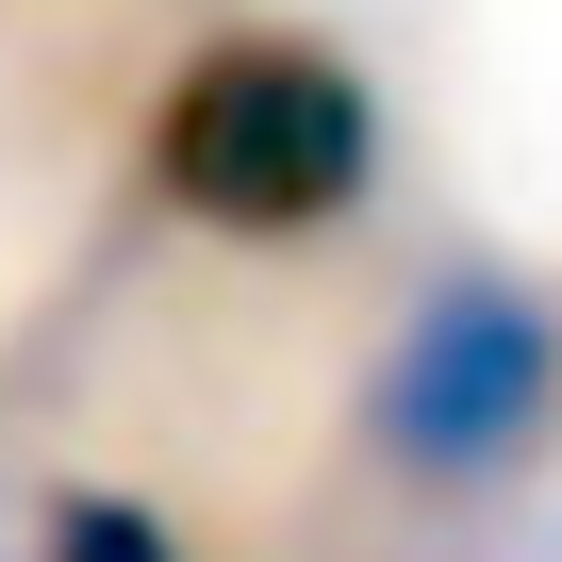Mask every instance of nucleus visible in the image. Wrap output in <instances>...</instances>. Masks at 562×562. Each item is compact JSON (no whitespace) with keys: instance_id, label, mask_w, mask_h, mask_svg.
<instances>
[{"instance_id":"nucleus-1","label":"nucleus","mask_w":562,"mask_h":562,"mask_svg":"<svg viewBox=\"0 0 562 562\" xmlns=\"http://www.w3.org/2000/svg\"><path fill=\"white\" fill-rule=\"evenodd\" d=\"M133 182L215 248H331L397 182V100L299 18H232V34L166 50V83L133 116Z\"/></svg>"},{"instance_id":"nucleus-2","label":"nucleus","mask_w":562,"mask_h":562,"mask_svg":"<svg viewBox=\"0 0 562 562\" xmlns=\"http://www.w3.org/2000/svg\"><path fill=\"white\" fill-rule=\"evenodd\" d=\"M348 447H364V480H397L430 513L546 480L562 463V281L513 248H430L348 381Z\"/></svg>"},{"instance_id":"nucleus-3","label":"nucleus","mask_w":562,"mask_h":562,"mask_svg":"<svg viewBox=\"0 0 562 562\" xmlns=\"http://www.w3.org/2000/svg\"><path fill=\"white\" fill-rule=\"evenodd\" d=\"M50 562H182V529L133 513V496H67L50 513Z\"/></svg>"}]
</instances>
